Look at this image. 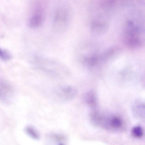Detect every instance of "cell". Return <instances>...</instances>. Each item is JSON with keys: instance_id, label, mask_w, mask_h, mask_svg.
<instances>
[{"instance_id": "obj_5", "label": "cell", "mask_w": 145, "mask_h": 145, "mask_svg": "<svg viewBox=\"0 0 145 145\" xmlns=\"http://www.w3.org/2000/svg\"><path fill=\"white\" fill-rule=\"evenodd\" d=\"M122 125L121 119L119 117H114L112 118L108 122L107 127L114 129H117L120 128Z\"/></svg>"}, {"instance_id": "obj_4", "label": "cell", "mask_w": 145, "mask_h": 145, "mask_svg": "<svg viewBox=\"0 0 145 145\" xmlns=\"http://www.w3.org/2000/svg\"><path fill=\"white\" fill-rule=\"evenodd\" d=\"M12 87L7 82L0 83V98L3 101L8 102L12 98L13 90Z\"/></svg>"}, {"instance_id": "obj_3", "label": "cell", "mask_w": 145, "mask_h": 145, "mask_svg": "<svg viewBox=\"0 0 145 145\" xmlns=\"http://www.w3.org/2000/svg\"><path fill=\"white\" fill-rule=\"evenodd\" d=\"M109 26L108 20L93 19L90 25V32L94 36H100L107 32Z\"/></svg>"}, {"instance_id": "obj_9", "label": "cell", "mask_w": 145, "mask_h": 145, "mask_svg": "<svg viewBox=\"0 0 145 145\" xmlns=\"http://www.w3.org/2000/svg\"><path fill=\"white\" fill-rule=\"evenodd\" d=\"M137 113L140 116H145V105L138 106L137 109Z\"/></svg>"}, {"instance_id": "obj_1", "label": "cell", "mask_w": 145, "mask_h": 145, "mask_svg": "<svg viewBox=\"0 0 145 145\" xmlns=\"http://www.w3.org/2000/svg\"><path fill=\"white\" fill-rule=\"evenodd\" d=\"M33 5L28 23L30 27L36 28L41 25L44 21L46 3L42 1H37Z\"/></svg>"}, {"instance_id": "obj_10", "label": "cell", "mask_w": 145, "mask_h": 145, "mask_svg": "<svg viewBox=\"0 0 145 145\" xmlns=\"http://www.w3.org/2000/svg\"><path fill=\"white\" fill-rule=\"evenodd\" d=\"M59 145H63V144H59Z\"/></svg>"}, {"instance_id": "obj_7", "label": "cell", "mask_w": 145, "mask_h": 145, "mask_svg": "<svg viewBox=\"0 0 145 145\" xmlns=\"http://www.w3.org/2000/svg\"><path fill=\"white\" fill-rule=\"evenodd\" d=\"M132 135L135 137L140 138L143 135V132L142 127L139 126L134 127L132 130Z\"/></svg>"}, {"instance_id": "obj_8", "label": "cell", "mask_w": 145, "mask_h": 145, "mask_svg": "<svg viewBox=\"0 0 145 145\" xmlns=\"http://www.w3.org/2000/svg\"><path fill=\"white\" fill-rule=\"evenodd\" d=\"M0 57L3 60L7 61L11 58L12 56L10 53L8 51L2 49L0 51Z\"/></svg>"}, {"instance_id": "obj_6", "label": "cell", "mask_w": 145, "mask_h": 145, "mask_svg": "<svg viewBox=\"0 0 145 145\" xmlns=\"http://www.w3.org/2000/svg\"><path fill=\"white\" fill-rule=\"evenodd\" d=\"M26 133L32 138L38 140L40 137L39 133L37 130L31 125L27 126L25 129Z\"/></svg>"}, {"instance_id": "obj_2", "label": "cell", "mask_w": 145, "mask_h": 145, "mask_svg": "<svg viewBox=\"0 0 145 145\" xmlns=\"http://www.w3.org/2000/svg\"><path fill=\"white\" fill-rule=\"evenodd\" d=\"M71 11L66 5L61 6L55 12L54 25L55 29L59 32L64 31L69 24L71 17Z\"/></svg>"}]
</instances>
